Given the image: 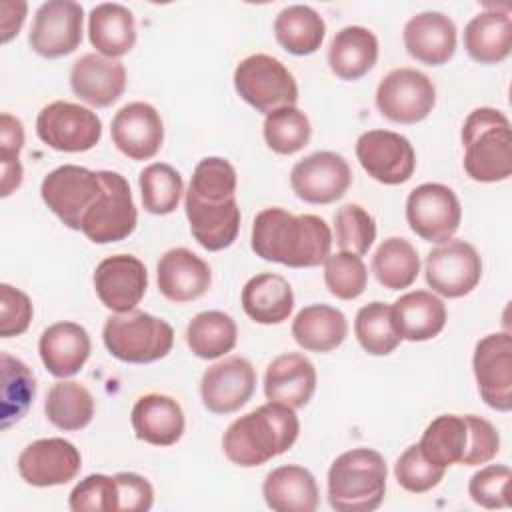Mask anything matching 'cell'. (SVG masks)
Returning a JSON list of instances; mask_svg holds the SVG:
<instances>
[{
	"instance_id": "46",
	"label": "cell",
	"mask_w": 512,
	"mask_h": 512,
	"mask_svg": "<svg viewBox=\"0 0 512 512\" xmlns=\"http://www.w3.org/2000/svg\"><path fill=\"white\" fill-rule=\"evenodd\" d=\"M324 282L332 296L354 300L366 290L368 270L358 254L340 250L324 260Z\"/></svg>"
},
{
	"instance_id": "2",
	"label": "cell",
	"mask_w": 512,
	"mask_h": 512,
	"mask_svg": "<svg viewBox=\"0 0 512 512\" xmlns=\"http://www.w3.org/2000/svg\"><path fill=\"white\" fill-rule=\"evenodd\" d=\"M298 434L300 420L294 408L268 400L226 428L222 450L232 464L254 468L290 450Z\"/></svg>"
},
{
	"instance_id": "22",
	"label": "cell",
	"mask_w": 512,
	"mask_h": 512,
	"mask_svg": "<svg viewBox=\"0 0 512 512\" xmlns=\"http://www.w3.org/2000/svg\"><path fill=\"white\" fill-rule=\"evenodd\" d=\"M160 294L176 304L204 296L212 284L210 266L188 248H170L156 266Z\"/></svg>"
},
{
	"instance_id": "36",
	"label": "cell",
	"mask_w": 512,
	"mask_h": 512,
	"mask_svg": "<svg viewBox=\"0 0 512 512\" xmlns=\"http://www.w3.org/2000/svg\"><path fill=\"white\" fill-rule=\"evenodd\" d=\"M44 414L58 430H82L94 418V396L80 382L62 378L50 386L44 400Z\"/></svg>"
},
{
	"instance_id": "3",
	"label": "cell",
	"mask_w": 512,
	"mask_h": 512,
	"mask_svg": "<svg viewBox=\"0 0 512 512\" xmlns=\"http://www.w3.org/2000/svg\"><path fill=\"white\" fill-rule=\"evenodd\" d=\"M464 170L476 182H502L512 174V128L504 112L472 110L462 126Z\"/></svg>"
},
{
	"instance_id": "31",
	"label": "cell",
	"mask_w": 512,
	"mask_h": 512,
	"mask_svg": "<svg viewBox=\"0 0 512 512\" xmlns=\"http://www.w3.org/2000/svg\"><path fill=\"white\" fill-rule=\"evenodd\" d=\"M88 38L98 54L120 58L136 44L134 14L118 2H102L90 10Z\"/></svg>"
},
{
	"instance_id": "37",
	"label": "cell",
	"mask_w": 512,
	"mask_h": 512,
	"mask_svg": "<svg viewBox=\"0 0 512 512\" xmlns=\"http://www.w3.org/2000/svg\"><path fill=\"white\" fill-rule=\"evenodd\" d=\"M238 328L232 316L220 310L196 314L186 328V344L190 352L202 360H216L234 350Z\"/></svg>"
},
{
	"instance_id": "53",
	"label": "cell",
	"mask_w": 512,
	"mask_h": 512,
	"mask_svg": "<svg viewBox=\"0 0 512 512\" xmlns=\"http://www.w3.org/2000/svg\"><path fill=\"white\" fill-rule=\"evenodd\" d=\"M118 486V512H146L154 504L152 484L136 472L114 474Z\"/></svg>"
},
{
	"instance_id": "23",
	"label": "cell",
	"mask_w": 512,
	"mask_h": 512,
	"mask_svg": "<svg viewBox=\"0 0 512 512\" xmlns=\"http://www.w3.org/2000/svg\"><path fill=\"white\" fill-rule=\"evenodd\" d=\"M184 210L190 232L202 248L218 252L234 244L240 230V208L236 198L208 202L184 192Z\"/></svg>"
},
{
	"instance_id": "21",
	"label": "cell",
	"mask_w": 512,
	"mask_h": 512,
	"mask_svg": "<svg viewBox=\"0 0 512 512\" xmlns=\"http://www.w3.org/2000/svg\"><path fill=\"white\" fill-rule=\"evenodd\" d=\"M70 88L86 104L106 108L126 90V68L120 60L88 52L70 68Z\"/></svg>"
},
{
	"instance_id": "33",
	"label": "cell",
	"mask_w": 512,
	"mask_h": 512,
	"mask_svg": "<svg viewBox=\"0 0 512 512\" xmlns=\"http://www.w3.org/2000/svg\"><path fill=\"white\" fill-rule=\"evenodd\" d=\"M378 60V38L364 26L340 28L328 46V66L340 80H360Z\"/></svg>"
},
{
	"instance_id": "16",
	"label": "cell",
	"mask_w": 512,
	"mask_h": 512,
	"mask_svg": "<svg viewBox=\"0 0 512 512\" xmlns=\"http://www.w3.org/2000/svg\"><path fill=\"white\" fill-rule=\"evenodd\" d=\"M352 184V170L342 154L318 150L298 160L290 172L294 194L308 204L340 200Z\"/></svg>"
},
{
	"instance_id": "1",
	"label": "cell",
	"mask_w": 512,
	"mask_h": 512,
	"mask_svg": "<svg viewBox=\"0 0 512 512\" xmlns=\"http://www.w3.org/2000/svg\"><path fill=\"white\" fill-rule=\"evenodd\" d=\"M332 230L316 214H292L284 208H264L252 222L250 244L256 256L288 268L324 264L332 248Z\"/></svg>"
},
{
	"instance_id": "6",
	"label": "cell",
	"mask_w": 512,
	"mask_h": 512,
	"mask_svg": "<svg viewBox=\"0 0 512 512\" xmlns=\"http://www.w3.org/2000/svg\"><path fill=\"white\" fill-rule=\"evenodd\" d=\"M238 96L256 112L270 114L282 106H296L298 84L292 72L270 54H250L234 70Z\"/></svg>"
},
{
	"instance_id": "50",
	"label": "cell",
	"mask_w": 512,
	"mask_h": 512,
	"mask_svg": "<svg viewBox=\"0 0 512 512\" xmlns=\"http://www.w3.org/2000/svg\"><path fill=\"white\" fill-rule=\"evenodd\" d=\"M510 478H512V472L508 466L488 464L472 474L468 482V494L482 508H488V510L506 508L510 504L508 500Z\"/></svg>"
},
{
	"instance_id": "40",
	"label": "cell",
	"mask_w": 512,
	"mask_h": 512,
	"mask_svg": "<svg viewBox=\"0 0 512 512\" xmlns=\"http://www.w3.org/2000/svg\"><path fill=\"white\" fill-rule=\"evenodd\" d=\"M468 442V424L464 416L442 414L434 418L418 442L422 454L436 466L448 468L460 464L466 452Z\"/></svg>"
},
{
	"instance_id": "19",
	"label": "cell",
	"mask_w": 512,
	"mask_h": 512,
	"mask_svg": "<svg viewBox=\"0 0 512 512\" xmlns=\"http://www.w3.org/2000/svg\"><path fill=\"white\" fill-rule=\"evenodd\" d=\"M92 280L96 296L114 314L134 310L148 288L146 266L132 254H114L104 258L96 266Z\"/></svg>"
},
{
	"instance_id": "12",
	"label": "cell",
	"mask_w": 512,
	"mask_h": 512,
	"mask_svg": "<svg viewBox=\"0 0 512 512\" xmlns=\"http://www.w3.org/2000/svg\"><path fill=\"white\" fill-rule=\"evenodd\" d=\"M426 284L444 298L470 294L482 278V258L466 240H454L432 248L424 262Z\"/></svg>"
},
{
	"instance_id": "47",
	"label": "cell",
	"mask_w": 512,
	"mask_h": 512,
	"mask_svg": "<svg viewBox=\"0 0 512 512\" xmlns=\"http://www.w3.org/2000/svg\"><path fill=\"white\" fill-rule=\"evenodd\" d=\"M24 146V126L22 122L8 114H0V162H2V182H0V196H10L22 184V164H20V150Z\"/></svg>"
},
{
	"instance_id": "7",
	"label": "cell",
	"mask_w": 512,
	"mask_h": 512,
	"mask_svg": "<svg viewBox=\"0 0 512 512\" xmlns=\"http://www.w3.org/2000/svg\"><path fill=\"white\" fill-rule=\"evenodd\" d=\"M104 190L86 210L80 232L94 244H110L128 238L138 222V210L128 180L112 170H100Z\"/></svg>"
},
{
	"instance_id": "29",
	"label": "cell",
	"mask_w": 512,
	"mask_h": 512,
	"mask_svg": "<svg viewBox=\"0 0 512 512\" xmlns=\"http://www.w3.org/2000/svg\"><path fill=\"white\" fill-rule=\"evenodd\" d=\"M262 496L266 506L276 512H314L320 502L314 474L298 464L278 466L268 472Z\"/></svg>"
},
{
	"instance_id": "18",
	"label": "cell",
	"mask_w": 512,
	"mask_h": 512,
	"mask_svg": "<svg viewBox=\"0 0 512 512\" xmlns=\"http://www.w3.org/2000/svg\"><path fill=\"white\" fill-rule=\"evenodd\" d=\"M256 390V370L242 356H228L208 366L200 380L202 404L214 414L240 410Z\"/></svg>"
},
{
	"instance_id": "39",
	"label": "cell",
	"mask_w": 512,
	"mask_h": 512,
	"mask_svg": "<svg viewBox=\"0 0 512 512\" xmlns=\"http://www.w3.org/2000/svg\"><path fill=\"white\" fill-rule=\"evenodd\" d=\"M372 272L388 290H404L420 274V256L406 238H386L372 256Z\"/></svg>"
},
{
	"instance_id": "42",
	"label": "cell",
	"mask_w": 512,
	"mask_h": 512,
	"mask_svg": "<svg viewBox=\"0 0 512 512\" xmlns=\"http://www.w3.org/2000/svg\"><path fill=\"white\" fill-rule=\"evenodd\" d=\"M262 134L272 152L290 156L300 152L310 142L312 126L300 108L282 106L266 114Z\"/></svg>"
},
{
	"instance_id": "54",
	"label": "cell",
	"mask_w": 512,
	"mask_h": 512,
	"mask_svg": "<svg viewBox=\"0 0 512 512\" xmlns=\"http://www.w3.org/2000/svg\"><path fill=\"white\" fill-rule=\"evenodd\" d=\"M26 10H28V4L26 2H12V0H6L0 4V26H2V42H10L14 36H18L22 24H24V18H26Z\"/></svg>"
},
{
	"instance_id": "13",
	"label": "cell",
	"mask_w": 512,
	"mask_h": 512,
	"mask_svg": "<svg viewBox=\"0 0 512 512\" xmlns=\"http://www.w3.org/2000/svg\"><path fill=\"white\" fill-rule=\"evenodd\" d=\"M84 8L74 0H48L38 6L28 34L30 48L42 58L72 54L82 42Z\"/></svg>"
},
{
	"instance_id": "38",
	"label": "cell",
	"mask_w": 512,
	"mask_h": 512,
	"mask_svg": "<svg viewBox=\"0 0 512 512\" xmlns=\"http://www.w3.org/2000/svg\"><path fill=\"white\" fill-rule=\"evenodd\" d=\"M0 362H2L0 426L2 430H8L12 424L20 422L26 416L36 396V380L32 370L16 356L2 352Z\"/></svg>"
},
{
	"instance_id": "4",
	"label": "cell",
	"mask_w": 512,
	"mask_h": 512,
	"mask_svg": "<svg viewBox=\"0 0 512 512\" xmlns=\"http://www.w3.org/2000/svg\"><path fill=\"white\" fill-rule=\"evenodd\" d=\"M388 468L380 452L352 448L342 452L328 470V502L338 512L376 510L386 494Z\"/></svg>"
},
{
	"instance_id": "15",
	"label": "cell",
	"mask_w": 512,
	"mask_h": 512,
	"mask_svg": "<svg viewBox=\"0 0 512 512\" xmlns=\"http://www.w3.org/2000/svg\"><path fill=\"white\" fill-rule=\"evenodd\" d=\"M472 370L486 406L498 412L512 410V338L494 332L476 342Z\"/></svg>"
},
{
	"instance_id": "26",
	"label": "cell",
	"mask_w": 512,
	"mask_h": 512,
	"mask_svg": "<svg viewBox=\"0 0 512 512\" xmlns=\"http://www.w3.org/2000/svg\"><path fill=\"white\" fill-rule=\"evenodd\" d=\"M90 336L84 326L76 322L50 324L38 340V352L44 368L56 378H70L78 374L90 358Z\"/></svg>"
},
{
	"instance_id": "9",
	"label": "cell",
	"mask_w": 512,
	"mask_h": 512,
	"mask_svg": "<svg viewBox=\"0 0 512 512\" xmlns=\"http://www.w3.org/2000/svg\"><path fill=\"white\" fill-rule=\"evenodd\" d=\"M38 138L58 152H86L102 138V122L86 106L54 100L36 116Z\"/></svg>"
},
{
	"instance_id": "10",
	"label": "cell",
	"mask_w": 512,
	"mask_h": 512,
	"mask_svg": "<svg viewBox=\"0 0 512 512\" xmlns=\"http://www.w3.org/2000/svg\"><path fill=\"white\" fill-rule=\"evenodd\" d=\"M436 104L434 82L416 68L390 70L376 88V108L396 124H416L424 120Z\"/></svg>"
},
{
	"instance_id": "34",
	"label": "cell",
	"mask_w": 512,
	"mask_h": 512,
	"mask_svg": "<svg viewBox=\"0 0 512 512\" xmlns=\"http://www.w3.org/2000/svg\"><path fill=\"white\" fill-rule=\"evenodd\" d=\"M292 336L308 352H332L346 340L348 320L342 310L330 304H310L296 314Z\"/></svg>"
},
{
	"instance_id": "17",
	"label": "cell",
	"mask_w": 512,
	"mask_h": 512,
	"mask_svg": "<svg viewBox=\"0 0 512 512\" xmlns=\"http://www.w3.org/2000/svg\"><path fill=\"white\" fill-rule=\"evenodd\" d=\"M20 478L36 488L62 486L74 480L82 468L80 450L64 438H40L18 456Z\"/></svg>"
},
{
	"instance_id": "28",
	"label": "cell",
	"mask_w": 512,
	"mask_h": 512,
	"mask_svg": "<svg viewBox=\"0 0 512 512\" xmlns=\"http://www.w3.org/2000/svg\"><path fill=\"white\" fill-rule=\"evenodd\" d=\"M390 316L396 334L402 340L424 342L436 338L446 326V304L428 290L402 294L392 306Z\"/></svg>"
},
{
	"instance_id": "43",
	"label": "cell",
	"mask_w": 512,
	"mask_h": 512,
	"mask_svg": "<svg viewBox=\"0 0 512 512\" xmlns=\"http://www.w3.org/2000/svg\"><path fill=\"white\" fill-rule=\"evenodd\" d=\"M354 334L362 350L370 356H388L402 342L394 330L390 306L378 300L358 310L354 320Z\"/></svg>"
},
{
	"instance_id": "49",
	"label": "cell",
	"mask_w": 512,
	"mask_h": 512,
	"mask_svg": "<svg viewBox=\"0 0 512 512\" xmlns=\"http://www.w3.org/2000/svg\"><path fill=\"white\" fill-rule=\"evenodd\" d=\"M68 506L74 512H118V486L114 476H86L72 488Z\"/></svg>"
},
{
	"instance_id": "44",
	"label": "cell",
	"mask_w": 512,
	"mask_h": 512,
	"mask_svg": "<svg viewBox=\"0 0 512 512\" xmlns=\"http://www.w3.org/2000/svg\"><path fill=\"white\" fill-rule=\"evenodd\" d=\"M238 176L234 166L220 156L202 158L190 178L188 190L192 196L208 202H222L228 198H236Z\"/></svg>"
},
{
	"instance_id": "30",
	"label": "cell",
	"mask_w": 512,
	"mask_h": 512,
	"mask_svg": "<svg viewBox=\"0 0 512 512\" xmlns=\"http://www.w3.org/2000/svg\"><path fill=\"white\" fill-rule=\"evenodd\" d=\"M240 302L246 316L256 324H282L294 310V292L284 276L260 272L244 284Z\"/></svg>"
},
{
	"instance_id": "35",
	"label": "cell",
	"mask_w": 512,
	"mask_h": 512,
	"mask_svg": "<svg viewBox=\"0 0 512 512\" xmlns=\"http://www.w3.org/2000/svg\"><path fill=\"white\" fill-rule=\"evenodd\" d=\"M276 42L294 56L314 54L326 36L324 18L306 4H292L278 12L274 20Z\"/></svg>"
},
{
	"instance_id": "48",
	"label": "cell",
	"mask_w": 512,
	"mask_h": 512,
	"mask_svg": "<svg viewBox=\"0 0 512 512\" xmlns=\"http://www.w3.org/2000/svg\"><path fill=\"white\" fill-rule=\"evenodd\" d=\"M446 468L432 464L418 444L408 446L394 464L396 482L412 494H424L440 484Z\"/></svg>"
},
{
	"instance_id": "32",
	"label": "cell",
	"mask_w": 512,
	"mask_h": 512,
	"mask_svg": "<svg viewBox=\"0 0 512 512\" xmlns=\"http://www.w3.org/2000/svg\"><path fill=\"white\" fill-rule=\"evenodd\" d=\"M464 48L478 64H498L512 50V18L508 10H484L464 28Z\"/></svg>"
},
{
	"instance_id": "52",
	"label": "cell",
	"mask_w": 512,
	"mask_h": 512,
	"mask_svg": "<svg viewBox=\"0 0 512 512\" xmlns=\"http://www.w3.org/2000/svg\"><path fill=\"white\" fill-rule=\"evenodd\" d=\"M464 418L468 424V442H466V452L460 464L480 466L496 458L500 450V434L494 428V424L474 414H466Z\"/></svg>"
},
{
	"instance_id": "5",
	"label": "cell",
	"mask_w": 512,
	"mask_h": 512,
	"mask_svg": "<svg viewBox=\"0 0 512 512\" xmlns=\"http://www.w3.org/2000/svg\"><path fill=\"white\" fill-rule=\"evenodd\" d=\"M102 340L120 362L150 364L168 356L174 346V330L166 320L134 308L108 316Z\"/></svg>"
},
{
	"instance_id": "14",
	"label": "cell",
	"mask_w": 512,
	"mask_h": 512,
	"mask_svg": "<svg viewBox=\"0 0 512 512\" xmlns=\"http://www.w3.org/2000/svg\"><path fill=\"white\" fill-rule=\"evenodd\" d=\"M356 158L370 178L386 186L408 182L416 170L414 146L406 136L392 130L378 128L360 134Z\"/></svg>"
},
{
	"instance_id": "27",
	"label": "cell",
	"mask_w": 512,
	"mask_h": 512,
	"mask_svg": "<svg viewBox=\"0 0 512 512\" xmlns=\"http://www.w3.org/2000/svg\"><path fill=\"white\" fill-rule=\"evenodd\" d=\"M130 422L138 440L152 446H172L184 434L182 406L166 394H144L130 412Z\"/></svg>"
},
{
	"instance_id": "20",
	"label": "cell",
	"mask_w": 512,
	"mask_h": 512,
	"mask_svg": "<svg viewBox=\"0 0 512 512\" xmlns=\"http://www.w3.org/2000/svg\"><path fill=\"white\" fill-rule=\"evenodd\" d=\"M114 146L132 160H150L164 142V124L160 112L148 102H128L110 124Z\"/></svg>"
},
{
	"instance_id": "41",
	"label": "cell",
	"mask_w": 512,
	"mask_h": 512,
	"mask_svg": "<svg viewBox=\"0 0 512 512\" xmlns=\"http://www.w3.org/2000/svg\"><path fill=\"white\" fill-rule=\"evenodd\" d=\"M142 206L156 216L172 214L184 194V182L180 172L166 162L148 164L138 176Z\"/></svg>"
},
{
	"instance_id": "24",
	"label": "cell",
	"mask_w": 512,
	"mask_h": 512,
	"mask_svg": "<svg viewBox=\"0 0 512 512\" xmlns=\"http://www.w3.org/2000/svg\"><path fill=\"white\" fill-rule=\"evenodd\" d=\"M456 32V24L450 16L426 10L406 22L402 40L414 60L428 66H442L456 52Z\"/></svg>"
},
{
	"instance_id": "45",
	"label": "cell",
	"mask_w": 512,
	"mask_h": 512,
	"mask_svg": "<svg viewBox=\"0 0 512 512\" xmlns=\"http://www.w3.org/2000/svg\"><path fill=\"white\" fill-rule=\"evenodd\" d=\"M336 244L342 252L366 254L376 240V220L360 204H344L334 214Z\"/></svg>"
},
{
	"instance_id": "51",
	"label": "cell",
	"mask_w": 512,
	"mask_h": 512,
	"mask_svg": "<svg viewBox=\"0 0 512 512\" xmlns=\"http://www.w3.org/2000/svg\"><path fill=\"white\" fill-rule=\"evenodd\" d=\"M34 316L32 300L20 288L0 284V336L12 338L28 330Z\"/></svg>"
},
{
	"instance_id": "11",
	"label": "cell",
	"mask_w": 512,
	"mask_h": 512,
	"mask_svg": "<svg viewBox=\"0 0 512 512\" xmlns=\"http://www.w3.org/2000/svg\"><path fill=\"white\" fill-rule=\"evenodd\" d=\"M406 220L422 240L442 244L460 228L462 206L446 184L424 182L406 198Z\"/></svg>"
},
{
	"instance_id": "25",
	"label": "cell",
	"mask_w": 512,
	"mask_h": 512,
	"mask_svg": "<svg viewBox=\"0 0 512 512\" xmlns=\"http://www.w3.org/2000/svg\"><path fill=\"white\" fill-rule=\"evenodd\" d=\"M316 392V368L300 352L276 356L264 374V396L290 408H304Z\"/></svg>"
},
{
	"instance_id": "8",
	"label": "cell",
	"mask_w": 512,
	"mask_h": 512,
	"mask_svg": "<svg viewBox=\"0 0 512 512\" xmlns=\"http://www.w3.org/2000/svg\"><path fill=\"white\" fill-rule=\"evenodd\" d=\"M104 190L100 170L62 164L48 172L40 184V196L48 210L70 230H80L82 216Z\"/></svg>"
}]
</instances>
